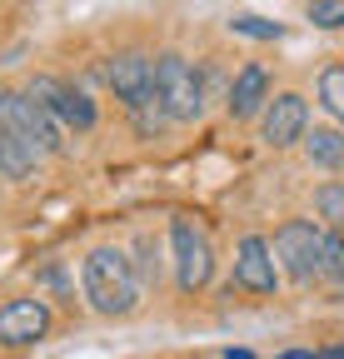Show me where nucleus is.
<instances>
[{"mask_svg":"<svg viewBox=\"0 0 344 359\" xmlns=\"http://www.w3.org/2000/svg\"><path fill=\"white\" fill-rule=\"evenodd\" d=\"M80 285H85L90 309L95 314H110V320H120V314H130L140 304V269L130 264V255L115 250V245H100V250L85 255Z\"/></svg>","mask_w":344,"mask_h":359,"instance_id":"1","label":"nucleus"},{"mask_svg":"<svg viewBox=\"0 0 344 359\" xmlns=\"http://www.w3.org/2000/svg\"><path fill=\"white\" fill-rule=\"evenodd\" d=\"M155 100H160V110L175 120V125L200 120L205 115V80H200V70L185 55L165 50L155 60Z\"/></svg>","mask_w":344,"mask_h":359,"instance_id":"2","label":"nucleus"},{"mask_svg":"<svg viewBox=\"0 0 344 359\" xmlns=\"http://www.w3.org/2000/svg\"><path fill=\"white\" fill-rule=\"evenodd\" d=\"M270 250H275L280 275L294 285H310L315 275H324V230L315 219H284Z\"/></svg>","mask_w":344,"mask_h":359,"instance_id":"3","label":"nucleus"},{"mask_svg":"<svg viewBox=\"0 0 344 359\" xmlns=\"http://www.w3.org/2000/svg\"><path fill=\"white\" fill-rule=\"evenodd\" d=\"M170 250H175V280L185 294H195L214 280V245L205 235V224H195L190 215L170 219Z\"/></svg>","mask_w":344,"mask_h":359,"instance_id":"4","label":"nucleus"},{"mask_svg":"<svg viewBox=\"0 0 344 359\" xmlns=\"http://www.w3.org/2000/svg\"><path fill=\"white\" fill-rule=\"evenodd\" d=\"M0 130L20 135V140L35 145L40 155H60V150H65L60 125L46 115V105H35L25 90H0Z\"/></svg>","mask_w":344,"mask_h":359,"instance_id":"5","label":"nucleus"},{"mask_svg":"<svg viewBox=\"0 0 344 359\" xmlns=\"http://www.w3.org/2000/svg\"><path fill=\"white\" fill-rule=\"evenodd\" d=\"M25 95H30L35 105H46V115H50L55 125H70V130H95V120H100L95 100L85 95V90L55 80V75H35V80L25 85Z\"/></svg>","mask_w":344,"mask_h":359,"instance_id":"6","label":"nucleus"},{"mask_svg":"<svg viewBox=\"0 0 344 359\" xmlns=\"http://www.w3.org/2000/svg\"><path fill=\"white\" fill-rule=\"evenodd\" d=\"M50 304L35 299V294H20V299H6L0 304V344L6 349H30L50 334Z\"/></svg>","mask_w":344,"mask_h":359,"instance_id":"7","label":"nucleus"},{"mask_svg":"<svg viewBox=\"0 0 344 359\" xmlns=\"http://www.w3.org/2000/svg\"><path fill=\"white\" fill-rule=\"evenodd\" d=\"M105 80H110V90H115V100H125V110H145V105H155V65H150V55H140V50H125V55H115L110 65H105Z\"/></svg>","mask_w":344,"mask_h":359,"instance_id":"8","label":"nucleus"},{"mask_svg":"<svg viewBox=\"0 0 344 359\" xmlns=\"http://www.w3.org/2000/svg\"><path fill=\"white\" fill-rule=\"evenodd\" d=\"M260 135H265V145H275V150L299 145V140L310 135V105H305V95H294V90H280V95L265 105Z\"/></svg>","mask_w":344,"mask_h":359,"instance_id":"9","label":"nucleus"},{"mask_svg":"<svg viewBox=\"0 0 344 359\" xmlns=\"http://www.w3.org/2000/svg\"><path fill=\"white\" fill-rule=\"evenodd\" d=\"M235 285L249 294H275L280 290V264L265 235H245L235 245Z\"/></svg>","mask_w":344,"mask_h":359,"instance_id":"10","label":"nucleus"},{"mask_svg":"<svg viewBox=\"0 0 344 359\" xmlns=\"http://www.w3.org/2000/svg\"><path fill=\"white\" fill-rule=\"evenodd\" d=\"M260 105H270V70L249 60V65L235 75V85H230V100H225V110H230L235 120H249Z\"/></svg>","mask_w":344,"mask_h":359,"instance_id":"11","label":"nucleus"},{"mask_svg":"<svg viewBox=\"0 0 344 359\" xmlns=\"http://www.w3.org/2000/svg\"><path fill=\"white\" fill-rule=\"evenodd\" d=\"M35 165H40V150L35 145H25L20 135H11V130H0V180H30L35 175Z\"/></svg>","mask_w":344,"mask_h":359,"instance_id":"12","label":"nucleus"},{"mask_svg":"<svg viewBox=\"0 0 344 359\" xmlns=\"http://www.w3.org/2000/svg\"><path fill=\"white\" fill-rule=\"evenodd\" d=\"M299 145H305V160H310L315 170H339V165H344V135H339L334 125H315Z\"/></svg>","mask_w":344,"mask_h":359,"instance_id":"13","label":"nucleus"},{"mask_svg":"<svg viewBox=\"0 0 344 359\" xmlns=\"http://www.w3.org/2000/svg\"><path fill=\"white\" fill-rule=\"evenodd\" d=\"M315 210H319V219L329 230H344V180H324L315 190Z\"/></svg>","mask_w":344,"mask_h":359,"instance_id":"14","label":"nucleus"},{"mask_svg":"<svg viewBox=\"0 0 344 359\" xmlns=\"http://www.w3.org/2000/svg\"><path fill=\"white\" fill-rule=\"evenodd\" d=\"M319 105L344 125V65H329V70L319 75Z\"/></svg>","mask_w":344,"mask_h":359,"instance_id":"15","label":"nucleus"},{"mask_svg":"<svg viewBox=\"0 0 344 359\" xmlns=\"http://www.w3.org/2000/svg\"><path fill=\"white\" fill-rule=\"evenodd\" d=\"M305 15L319 30H344V0H305Z\"/></svg>","mask_w":344,"mask_h":359,"instance_id":"16","label":"nucleus"},{"mask_svg":"<svg viewBox=\"0 0 344 359\" xmlns=\"http://www.w3.org/2000/svg\"><path fill=\"white\" fill-rule=\"evenodd\" d=\"M324 280L344 285V230H324Z\"/></svg>","mask_w":344,"mask_h":359,"instance_id":"17","label":"nucleus"},{"mask_svg":"<svg viewBox=\"0 0 344 359\" xmlns=\"http://www.w3.org/2000/svg\"><path fill=\"white\" fill-rule=\"evenodd\" d=\"M235 30L240 35H254V40H280V25H270L260 15H235Z\"/></svg>","mask_w":344,"mask_h":359,"instance_id":"18","label":"nucleus"},{"mask_svg":"<svg viewBox=\"0 0 344 359\" xmlns=\"http://www.w3.org/2000/svg\"><path fill=\"white\" fill-rule=\"evenodd\" d=\"M315 359H344V344H339V349H319Z\"/></svg>","mask_w":344,"mask_h":359,"instance_id":"19","label":"nucleus"},{"mask_svg":"<svg viewBox=\"0 0 344 359\" xmlns=\"http://www.w3.org/2000/svg\"><path fill=\"white\" fill-rule=\"evenodd\" d=\"M225 359H254L249 349H225Z\"/></svg>","mask_w":344,"mask_h":359,"instance_id":"20","label":"nucleus"},{"mask_svg":"<svg viewBox=\"0 0 344 359\" xmlns=\"http://www.w3.org/2000/svg\"><path fill=\"white\" fill-rule=\"evenodd\" d=\"M190 359H209V354H190Z\"/></svg>","mask_w":344,"mask_h":359,"instance_id":"21","label":"nucleus"}]
</instances>
